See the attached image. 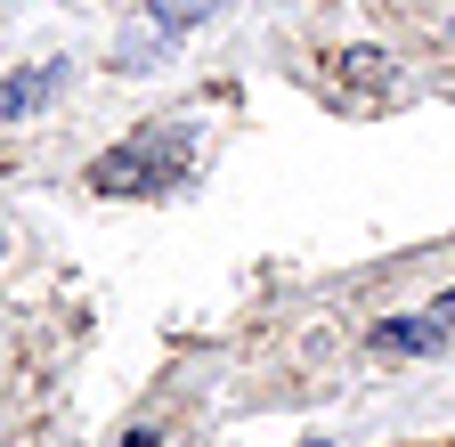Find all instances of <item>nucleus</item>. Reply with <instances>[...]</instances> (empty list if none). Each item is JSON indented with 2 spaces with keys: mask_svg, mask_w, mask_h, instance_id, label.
Returning <instances> with one entry per match:
<instances>
[{
  "mask_svg": "<svg viewBox=\"0 0 455 447\" xmlns=\"http://www.w3.org/2000/svg\"><path fill=\"white\" fill-rule=\"evenodd\" d=\"M188 163H196V131H188V123H147V131H131L123 147H106V155L90 163V180H98L106 196H163Z\"/></svg>",
  "mask_w": 455,
  "mask_h": 447,
  "instance_id": "nucleus-1",
  "label": "nucleus"
},
{
  "mask_svg": "<svg viewBox=\"0 0 455 447\" xmlns=\"http://www.w3.org/2000/svg\"><path fill=\"white\" fill-rule=\"evenodd\" d=\"M455 342V293H439L423 317H382L374 325V350H447Z\"/></svg>",
  "mask_w": 455,
  "mask_h": 447,
  "instance_id": "nucleus-2",
  "label": "nucleus"
},
{
  "mask_svg": "<svg viewBox=\"0 0 455 447\" xmlns=\"http://www.w3.org/2000/svg\"><path fill=\"white\" fill-rule=\"evenodd\" d=\"M57 90H66V66H25V74H9V82H0V115H9V123H25V115H41V106L57 98Z\"/></svg>",
  "mask_w": 455,
  "mask_h": 447,
  "instance_id": "nucleus-3",
  "label": "nucleus"
},
{
  "mask_svg": "<svg viewBox=\"0 0 455 447\" xmlns=\"http://www.w3.org/2000/svg\"><path fill=\"white\" fill-rule=\"evenodd\" d=\"M163 49H171V33H163L155 17H139V25L123 33V49H114V66H123V74H139V66H155V58H163Z\"/></svg>",
  "mask_w": 455,
  "mask_h": 447,
  "instance_id": "nucleus-4",
  "label": "nucleus"
},
{
  "mask_svg": "<svg viewBox=\"0 0 455 447\" xmlns=\"http://www.w3.org/2000/svg\"><path fill=\"white\" fill-rule=\"evenodd\" d=\"M220 9H228V0H155L147 17H155V25L171 33V41H180V33H196L204 17H220Z\"/></svg>",
  "mask_w": 455,
  "mask_h": 447,
  "instance_id": "nucleus-5",
  "label": "nucleus"
},
{
  "mask_svg": "<svg viewBox=\"0 0 455 447\" xmlns=\"http://www.w3.org/2000/svg\"><path fill=\"white\" fill-rule=\"evenodd\" d=\"M123 447H155V431H147V423H139V431H131V439H123Z\"/></svg>",
  "mask_w": 455,
  "mask_h": 447,
  "instance_id": "nucleus-6",
  "label": "nucleus"
},
{
  "mask_svg": "<svg viewBox=\"0 0 455 447\" xmlns=\"http://www.w3.org/2000/svg\"><path fill=\"white\" fill-rule=\"evenodd\" d=\"M447 49H455V25H447Z\"/></svg>",
  "mask_w": 455,
  "mask_h": 447,
  "instance_id": "nucleus-7",
  "label": "nucleus"
}]
</instances>
